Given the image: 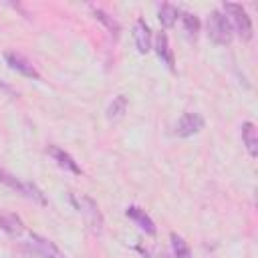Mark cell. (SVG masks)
Instances as JSON below:
<instances>
[{"label":"cell","instance_id":"30bf717a","mask_svg":"<svg viewBox=\"0 0 258 258\" xmlns=\"http://www.w3.org/2000/svg\"><path fill=\"white\" fill-rule=\"evenodd\" d=\"M155 52H157V56H159L171 71L175 69L173 52H171V48H169V38H167L165 32H157V36H155Z\"/></svg>","mask_w":258,"mask_h":258},{"label":"cell","instance_id":"7c38bea8","mask_svg":"<svg viewBox=\"0 0 258 258\" xmlns=\"http://www.w3.org/2000/svg\"><path fill=\"white\" fill-rule=\"evenodd\" d=\"M127 105H129L127 97H125V95H117V97L111 101V105L107 107V119L113 121V123L119 121V119H123L125 113H127Z\"/></svg>","mask_w":258,"mask_h":258},{"label":"cell","instance_id":"e0dca14e","mask_svg":"<svg viewBox=\"0 0 258 258\" xmlns=\"http://www.w3.org/2000/svg\"><path fill=\"white\" fill-rule=\"evenodd\" d=\"M0 181H2L4 185H8L10 189L18 191L20 196H28V194H26V185H24V183H20L14 175H10V173H8L6 169H2V167H0Z\"/></svg>","mask_w":258,"mask_h":258},{"label":"cell","instance_id":"ba28073f","mask_svg":"<svg viewBox=\"0 0 258 258\" xmlns=\"http://www.w3.org/2000/svg\"><path fill=\"white\" fill-rule=\"evenodd\" d=\"M125 214H127V218H131L145 234H155V224H153V220L145 214V210H141V208H137V206H129L127 210H125Z\"/></svg>","mask_w":258,"mask_h":258},{"label":"cell","instance_id":"6da1fadb","mask_svg":"<svg viewBox=\"0 0 258 258\" xmlns=\"http://www.w3.org/2000/svg\"><path fill=\"white\" fill-rule=\"evenodd\" d=\"M232 34L234 30L228 16L222 10H212L208 16V38L218 46H226L232 42Z\"/></svg>","mask_w":258,"mask_h":258},{"label":"cell","instance_id":"8992f818","mask_svg":"<svg viewBox=\"0 0 258 258\" xmlns=\"http://www.w3.org/2000/svg\"><path fill=\"white\" fill-rule=\"evenodd\" d=\"M28 244H30L32 250H34L38 256H42V258H67L50 240H46V238H42V236H38V234H30Z\"/></svg>","mask_w":258,"mask_h":258},{"label":"cell","instance_id":"277c9868","mask_svg":"<svg viewBox=\"0 0 258 258\" xmlns=\"http://www.w3.org/2000/svg\"><path fill=\"white\" fill-rule=\"evenodd\" d=\"M4 60H6V64L12 69V71H16V73H20V75H24V77H30V79H40V73L34 69V64L28 60V58H24L22 54H18V52H6L4 54Z\"/></svg>","mask_w":258,"mask_h":258},{"label":"cell","instance_id":"4fadbf2b","mask_svg":"<svg viewBox=\"0 0 258 258\" xmlns=\"http://www.w3.org/2000/svg\"><path fill=\"white\" fill-rule=\"evenodd\" d=\"M0 230H4L10 236H20L24 230V224L16 214H2L0 216Z\"/></svg>","mask_w":258,"mask_h":258},{"label":"cell","instance_id":"5bb4252c","mask_svg":"<svg viewBox=\"0 0 258 258\" xmlns=\"http://www.w3.org/2000/svg\"><path fill=\"white\" fill-rule=\"evenodd\" d=\"M91 12H93V16L97 18V20H101L107 28H109V32L117 38L119 36V32H121V26H119V22L113 18V16H109L105 10H101V8H97V6H91Z\"/></svg>","mask_w":258,"mask_h":258},{"label":"cell","instance_id":"9a60e30c","mask_svg":"<svg viewBox=\"0 0 258 258\" xmlns=\"http://www.w3.org/2000/svg\"><path fill=\"white\" fill-rule=\"evenodd\" d=\"M157 18L165 28H171L177 20V8L173 4H161L157 10Z\"/></svg>","mask_w":258,"mask_h":258},{"label":"cell","instance_id":"2e32d148","mask_svg":"<svg viewBox=\"0 0 258 258\" xmlns=\"http://www.w3.org/2000/svg\"><path fill=\"white\" fill-rule=\"evenodd\" d=\"M169 238H171V248H173L175 258H191V250H189L187 242H185L179 234H175V232H173Z\"/></svg>","mask_w":258,"mask_h":258},{"label":"cell","instance_id":"9c48e42d","mask_svg":"<svg viewBox=\"0 0 258 258\" xmlns=\"http://www.w3.org/2000/svg\"><path fill=\"white\" fill-rule=\"evenodd\" d=\"M52 157H54V161L60 165V167H64L67 171H71V173H75V175H81V167L77 165V161L67 153V151H62L60 147H56V145H48V149H46Z\"/></svg>","mask_w":258,"mask_h":258},{"label":"cell","instance_id":"52a82bcc","mask_svg":"<svg viewBox=\"0 0 258 258\" xmlns=\"http://www.w3.org/2000/svg\"><path fill=\"white\" fill-rule=\"evenodd\" d=\"M133 40H135V46H137V52L145 54L149 52L151 48V30L147 26V22L143 18H137L135 20V26H133Z\"/></svg>","mask_w":258,"mask_h":258},{"label":"cell","instance_id":"ac0fdd59","mask_svg":"<svg viewBox=\"0 0 258 258\" xmlns=\"http://www.w3.org/2000/svg\"><path fill=\"white\" fill-rule=\"evenodd\" d=\"M181 22H183L185 32H187L189 36H194V38H196L198 30H200V20H198V16H196V14H191V12H181Z\"/></svg>","mask_w":258,"mask_h":258},{"label":"cell","instance_id":"7a4b0ae2","mask_svg":"<svg viewBox=\"0 0 258 258\" xmlns=\"http://www.w3.org/2000/svg\"><path fill=\"white\" fill-rule=\"evenodd\" d=\"M77 208H79L81 216L85 218V224L89 226V230L99 236L103 232V216L99 212L97 202L93 198H89V196H79L77 198Z\"/></svg>","mask_w":258,"mask_h":258},{"label":"cell","instance_id":"5b68a950","mask_svg":"<svg viewBox=\"0 0 258 258\" xmlns=\"http://www.w3.org/2000/svg\"><path fill=\"white\" fill-rule=\"evenodd\" d=\"M202 129H204L202 115H198V113H185V115H181V119L175 125V135L177 137H189V135L200 133Z\"/></svg>","mask_w":258,"mask_h":258},{"label":"cell","instance_id":"3957f363","mask_svg":"<svg viewBox=\"0 0 258 258\" xmlns=\"http://www.w3.org/2000/svg\"><path fill=\"white\" fill-rule=\"evenodd\" d=\"M224 10L230 14V18H232V22H230V24H234V28H236V32L240 34V38H242V40H250V38H252V34H254L252 18H250V16H248V12L242 8V4L226 2V4H224Z\"/></svg>","mask_w":258,"mask_h":258},{"label":"cell","instance_id":"8fae6325","mask_svg":"<svg viewBox=\"0 0 258 258\" xmlns=\"http://www.w3.org/2000/svg\"><path fill=\"white\" fill-rule=\"evenodd\" d=\"M242 141H244L248 153H250L252 157H256V155H258V131H256L254 123L246 121V123L242 125Z\"/></svg>","mask_w":258,"mask_h":258}]
</instances>
